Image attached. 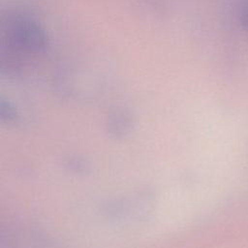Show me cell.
Returning <instances> with one entry per match:
<instances>
[{
    "mask_svg": "<svg viewBox=\"0 0 248 248\" xmlns=\"http://www.w3.org/2000/svg\"><path fill=\"white\" fill-rule=\"evenodd\" d=\"M241 20H242V23H243L245 29L248 31V3H246L242 9Z\"/></svg>",
    "mask_w": 248,
    "mask_h": 248,
    "instance_id": "7a4b0ae2",
    "label": "cell"
},
{
    "mask_svg": "<svg viewBox=\"0 0 248 248\" xmlns=\"http://www.w3.org/2000/svg\"><path fill=\"white\" fill-rule=\"evenodd\" d=\"M8 44L20 51L40 53L46 47V34L35 20L26 16H16L5 28Z\"/></svg>",
    "mask_w": 248,
    "mask_h": 248,
    "instance_id": "6da1fadb",
    "label": "cell"
}]
</instances>
